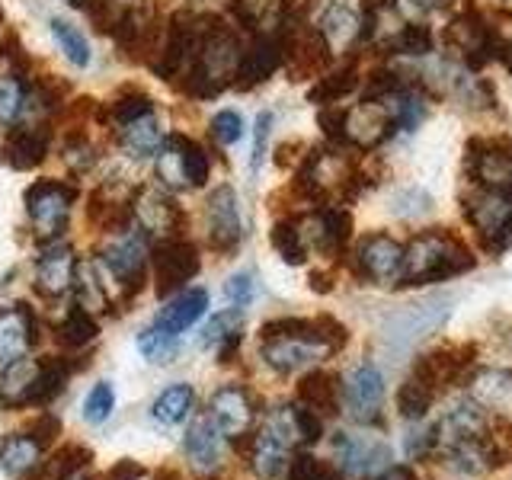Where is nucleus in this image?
I'll list each match as a JSON object with an SVG mask.
<instances>
[{"instance_id": "nucleus-1", "label": "nucleus", "mask_w": 512, "mask_h": 480, "mask_svg": "<svg viewBox=\"0 0 512 480\" xmlns=\"http://www.w3.org/2000/svg\"><path fill=\"white\" fill-rule=\"evenodd\" d=\"M349 330L327 314L320 317H276L260 330V359L276 375H295L324 356L346 349Z\"/></svg>"}, {"instance_id": "nucleus-2", "label": "nucleus", "mask_w": 512, "mask_h": 480, "mask_svg": "<svg viewBox=\"0 0 512 480\" xmlns=\"http://www.w3.org/2000/svg\"><path fill=\"white\" fill-rule=\"evenodd\" d=\"M477 266V256L452 228H429L404 247L400 285H432Z\"/></svg>"}, {"instance_id": "nucleus-3", "label": "nucleus", "mask_w": 512, "mask_h": 480, "mask_svg": "<svg viewBox=\"0 0 512 480\" xmlns=\"http://www.w3.org/2000/svg\"><path fill=\"white\" fill-rule=\"evenodd\" d=\"M26 215L32 231H36L39 240H55L68 231V218H71V208L77 202V189L64 180H36L26 189Z\"/></svg>"}, {"instance_id": "nucleus-4", "label": "nucleus", "mask_w": 512, "mask_h": 480, "mask_svg": "<svg viewBox=\"0 0 512 480\" xmlns=\"http://www.w3.org/2000/svg\"><path fill=\"white\" fill-rule=\"evenodd\" d=\"M461 205H464V218H468V224L480 237V244L493 253H500L512 237V196L509 192H493V189L477 186L461 199Z\"/></svg>"}, {"instance_id": "nucleus-5", "label": "nucleus", "mask_w": 512, "mask_h": 480, "mask_svg": "<svg viewBox=\"0 0 512 480\" xmlns=\"http://www.w3.org/2000/svg\"><path fill=\"white\" fill-rule=\"evenodd\" d=\"M151 266H154V288L160 298L180 295L189 279L199 276L202 256L196 244H189L183 237H167L157 240L151 250Z\"/></svg>"}, {"instance_id": "nucleus-6", "label": "nucleus", "mask_w": 512, "mask_h": 480, "mask_svg": "<svg viewBox=\"0 0 512 480\" xmlns=\"http://www.w3.org/2000/svg\"><path fill=\"white\" fill-rule=\"evenodd\" d=\"M208 416H212V423L221 429L224 439L244 442L256 426L260 407H256L253 394L244 384H221L212 394V400H208Z\"/></svg>"}, {"instance_id": "nucleus-7", "label": "nucleus", "mask_w": 512, "mask_h": 480, "mask_svg": "<svg viewBox=\"0 0 512 480\" xmlns=\"http://www.w3.org/2000/svg\"><path fill=\"white\" fill-rule=\"evenodd\" d=\"M343 404L346 413L359 426H381L384 423V375L372 362H362L359 368H352V375L343 384Z\"/></svg>"}, {"instance_id": "nucleus-8", "label": "nucleus", "mask_w": 512, "mask_h": 480, "mask_svg": "<svg viewBox=\"0 0 512 480\" xmlns=\"http://www.w3.org/2000/svg\"><path fill=\"white\" fill-rule=\"evenodd\" d=\"M464 170L477 186L512 196V151L506 144L471 138L464 148Z\"/></svg>"}, {"instance_id": "nucleus-9", "label": "nucleus", "mask_w": 512, "mask_h": 480, "mask_svg": "<svg viewBox=\"0 0 512 480\" xmlns=\"http://www.w3.org/2000/svg\"><path fill=\"white\" fill-rule=\"evenodd\" d=\"M356 272L375 285H394L404 272V247L391 234L375 231L356 247Z\"/></svg>"}, {"instance_id": "nucleus-10", "label": "nucleus", "mask_w": 512, "mask_h": 480, "mask_svg": "<svg viewBox=\"0 0 512 480\" xmlns=\"http://www.w3.org/2000/svg\"><path fill=\"white\" fill-rule=\"evenodd\" d=\"M295 455H298V448L288 442L272 423L263 420L260 429L250 432L247 464L260 480H279L282 474H288V464H292Z\"/></svg>"}, {"instance_id": "nucleus-11", "label": "nucleus", "mask_w": 512, "mask_h": 480, "mask_svg": "<svg viewBox=\"0 0 512 480\" xmlns=\"http://www.w3.org/2000/svg\"><path fill=\"white\" fill-rule=\"evenodd\" d=\"M186 215L170 196H164L160 189H141L135 196V228L144 237H183Z\"/></svg>"}, {"instance_id": "nucleus-12", "label": "nucleus", "mask_w": 512, "mask_h": 480, "mask_svg": "<svg viewBox=\"0 0 512 480\" xmlns=\"http://www.w3.org/2000/svg\"><path fill=\"white\" fill-rule=\"evenodd\" d=\"M205 215H208V247L221 256H231L240 247V237H244L234 189L218 186L205 202Z\"/></svg>"}, {"instance_id": "nucleus-13", "label": "nucleus", "mask_w": 512, "mask_h": 480, "mask_svg": "<svg viewBox=\"0 0 512 480\" xmlns=\"http://www.w3.org/2000/svg\"><path fill=\"white\" fill-rule=\"evenodd\" d=\"M397 135L388 100H362L359 106L346 109V141L362 151L378 148L381 141Z\"/></svg>"}, {"instance_id": "nucleus-14", "label": "nucleus", "mask_w": 512, "mask_h": 480, "mask_svg": "<svg viewBox=\"0 0 512 480\" xmlns=\"http://www.w3.org/2000/svg\"><path fill=\"white\" fill-rule=\"evenodd\" d=\"M77 256L68 244H48L36 260V292L48 301L64 298L77 285Z\"/></svg>"}, {"instance_id": "nucleus-15", "label": "nucleus", "mask_w": 512, "mask_h": 480, "mask_svg": "<svg viewBox=\"0 0 512 480\" xmlns=\"http://www.w3.org/2000/svg\"><path fill=\"white\" fill-rule=\"evenodd\" d=\"M48 151H52V132L42 125H13L7 128L4 144H0V160L10 170H36L45 164Z\"/></svg>"}, {"instance_id": "nucleus-16", "label": "nucleus", "mask_w": 512, "mask_h": 480, "mask_svg": "<svg viewBox=\"0 0 512 480\" xmlns=\"http://www.w3.org/2000/svg\"><path fill=\"white\" fill-rule=\"evenodd\" d=\"M282 42L276 32H266V36L256 39L250 48H244V55H240V64H237V74H234V87L237 90H253L260 87L263 80H269L282 68Z\"/></svg>"}, {"instance_id": "nucleus-17", "label": "nucleus", "mask_w": 512, "mask_h": 480, "mask_svg": "<svg viewBox=\"0 0 512 480\" xmlns=\"http://www.w3.org/2000/svg\"><path fill=\"white\" fill-rule=\"evenodd\" d=\"M208 311V292L205 288H183L180 295H173L164 308L157 311L151 320V327L157 333L170 336V340H180V333H186L192 324H199Z\"/></svg>"}, {"instance_id": "nucleus-18", "label": "nucleus", "mask_w": 512, "mask_h": 480, "mask_svg": "<svg viewBox=\"0 0 512 480\" xmlns=\"http://www.w3.org/2000/svg\"><path fill=\"white\" fill-rule=\"evenodd\" d=\"M183 452H186V461L202 477L218 474L221 458H224V436H221V429L212 423V416H199V420L186 429Z\"/></svg>"}, {"instance_id": "nucleus-19", "label": "nucleus", "mask_w": 512, "mask_h": 480, "mask_svg": "<svg viewBox=\"0 0 512 480\" xmlns=\"http://www.w3.org/2000/svg\"><path fill=\"white\" fill-rule=\"evenodd\" d=\"M36 343V320L23 304L0 308V368L23 359Z\"/></svg>"}, {"instance_id": "nucleus-20", "label": "nucleus", "mask_w": 512, "mask_h": 480, "mask_svg": "<svg viewBox=\"0 0 512 480\" xmlns=\"http://www.w3.org/2000/svg\"><path fill=\"white\" fill-rule=\"evenodd\" d=\"M468 397L493 416L512 413V372L509 368H477L468 378Z\"/></svg>"}, {"instance_id": "nucleus-21", "label": "nucleus", "mask_w": 512, "mask_h": 480, "mask_svg": "<svg viewBox=\"0 0 512 480\" xmlns=\"http://www.w3.org/2000/svg\"><path fill=\"white\" fill-rule=\"evenodd\" d=\"M317 32L324 36L333 55L356 52L362 45V20L346 4H330L317 20Z\"/></svg>"}, {"instance_id": "nucleus-22", "label": "nucleus", "mask_w": 512, "mask_h": 480, "mask_svg": "<svg viewBox=\"0 0 512 480\" xmlns=\"http://www.w3.org/2000/svg\"><path fill=\"white\" fill-rule=\"evenodd\" d=\"M474 356H477V346H442V349H432L426 356L416 359V368H423L442 391L471 372Z\"/></svg>"}, {"instance_id": "nucleus-23", "label": "nucleus", "mask_w": 512, "mask_h": 480, "mask_svg": "<svg viewBox=\"0 0 512 480\" xmlns=\"http://www.w3.org/2000/svg\"><path fill=\"white\" fill-rule=\"evenodd\" d=\"M39 372H42V362L26 359V356L4 365V375H0V407L4 410L29 407V397L39 381Z\"/></svg>"}, {"instance_id": "nucleus-24", "label": "nucleus", "mask_w": 512, "mask_h": 480, "mask_svg": "<svg viewBox=\"0 0 512 480\" xmlns=\"http://www.w3.org/2000/svg\"><path fill=\"white\" fill-rule=\"evenodd\" d=\"M340 378L333 372H324V368H314L301 381H298V404H304L308 410H314L317 416H333L340 413Z\"/></svg>"}, {"instance_id": "nucleus-25", "label": "nucleus", "mask_w": 512, "mask_h": 480, "mask_svg": "<svg viewBox=\"0 0 512 480\" xmlns=\"http://www.w3.org/2000/svg\"><path fill=\"white\" fill-rule=\"evenodd\" d=\"M45 445L32 436V432H10L0 442V468H4L10 477H26L42 464Z\"/></svg>"}, {"instance_id": "nucleus-26", "label": "nucleus", "mask_w": 512, "mask_h": 480, "mask_svg": "<svg viewBox=\"0 0 512 480\" xmlns=\"http://www.w3.org/2000/svg\"><path fill=\"white\" fill-rule=\"evenodd\" d=\"M240 327H244V320H240V308L221 311L205 324L199 343H202V349H215L218 362L228 365L234 359V352L240 349Z\"/></svg>"}, {"instance_id": "nucleus-27", "label": "nucleus", "mask_w": 512, "mask_h": 480, "mask_svg": "<svg viewBox=\"0 0 512 480\" xmlns=\"http://www.w3.org/2000/svg\"><path fill=\"white\" fill-rule=\"evenodd\" d=\"M436 397H439V384L432 381L423 368L413 365V372L407 375V381L400 384V391H397V410L404 420H423L429 407L436 404Z\"/></svg>"}, {"instance_id": "nucleus-28", "label": "nucleus", "mask_w": 512, "mask_h": 480, "mask_svg": "<svg viewBox=\"0 0 512 480\" xmlns=\"http://www.w3.org/2000/svg\"><path fill=\"white\" fill-rule=\"evenodd\" d=\"M116 135H119V144L122 148L132 154V157H154L160 148H164V132H160V125H157V116L154 112H148V116H141V119H132V122H125L116 128Z\"/></svg>"}, {"instance_id": "nucleus-29", "label": "nucleus", "mask_w": 512, "mask_h": 480, "mask_svg": "<svg viewBox=\"0 0 512 480\" xmlns=\"http://www.w3.org/2000/svg\"><path fill=\"white\" fill-rule=\"evenodd\" d=\"M192 407H196V391L189 384H170L167 391H160L151 404V420L157 426H180L189 420Z\"/></svg>"}, {"instance_id": "nucleus-30", "label": "nucleus", "mask_w": 512, "mask_h": 480, "mask_svg": "<svg viewBox=\"0 0 512 480\" xmlns=\"http://www.w3.org/2000/svg\"><path fill=\"white\" fill-rule=\"evenodd\" d=\"M336 452H340V471L346 474H368L378 461L388 458V448L372 442H352L346 432H336Z\"/></svg>"}, {"instance_id": "nucleus-31", "label": "nucleus", "mask_w": 512, "mask_h": 480, "mask_svg": "<svg viewBox=\"0 0 512 480\" xmlns=\"http://www.w3.org/2000/svg\"><path fill=\"white\" fill-rule=\"evenodd\" d=\"M96 333H100V324H96V314L87 311L84 304H74V308L61 317V324L55 330V340L58 346L64 349H84L87 343L96 340Z\"/></svg>"}, {"instance_id": "nucleus-32", "label": "nucleus", "mask_w": 512, "mask_h": 480, "mask_svg": "<svg viewBox=\"0 0 512 480\" xmlns=\"http://www.w3.org/2000/svg\"><path fill=\"white\" fill-rule=\"evenodd\" d=\"M356 84H359V68H356V61H349L340 71L317 77V84L308 90V100L317 106H333V103H340L346 93L356 90Z\"/></svg>"}, {"instance_id": "nucleus-33", "label": "nucleus", "mask_w": 512, "mask_h": 480, "mask_svg": "<svg viewBox=\"0 0 512 480\" xmlns=\"http://www.w3.org/2000/svg\"><path fill=\"white\" fill-rule=\"evenodd\" d=\"M32 100V84L16 71L0 74V125H16Z\"/></svg>"}, {"instance_id": "nucleus-34", "label": "nucleus", "mask_w": 512, "mask_h": 480, "mask_svg": "<svg viewBox=\"0 0 512 480\" xmlns=\"http://www.w3.org/2000/svg\"><path fill=\"white\" fill-rule=\"evenodd\" d=\"M77 365H71L68 359H45L42 362V372H39V381L36 388H32V397H29V407H45L52 404V400L64 391V384H68L71 372Z\"/></svg>"}, {"instance_id": "nucleus-35", "label": "nucleus", "mask_w": 512, "mask_h": 480, "mask_svg": "<svg viewBox=\"0 0 512 480\" xmlns=\"http://www.w3.org/2000/svg\"><path fill=\"white\" fill-rule=\"evenodd\" d=\"M157 180L164 183L167 189L180 192V189H192L189 186V176H186V160H183V151H180V141H176V135H170L164 141V148L157 151Z\"/></svg>"}, {"instance_id": "nucleus-36", "label": "nucleus", "mask_w": 512, "mask_h": 480, "mask_svg": "<svg viewBox=\"0 0 512 480\" xmlns=\"http://www.w3.org/2000/svg\"><path fill=\"white\" fill-rule=\"evenodd\" d=\"M148 112H154L151 96L144 93V90L128 87V90H122L119 96H112L109 106L100 112V116H103V119H112L116 125H125V122H132V119L148 116Z\"/></svg>"}, {"instance_id": "nucleus-37", "label": "nucleus", "mask_w": 512, "mask_h": 480, "mask_svg": "<svg viewBox=\"0 0 512 480\" xmlns=\"http://www.w3.org/2000/svg\"><path fill=\"white\" fill-rule=\"evenodd\" d=\"M48 32L55 36L64 58H68L71 64H77V68H87V64H90V45L84 39V32H80L77 26H71L68 20H61V16H52V20H48Z\"/></svg>"}, {"instance_id": "nucleus-38", "label": "nucleus", "mask_w": 512, "mask_h": 480, "mask_svg": "<svg viewBox=\"0 0 512 480\" xmlns=\"http://www.w3.org/2000/svg\"><path fill=\"white\" fill-rule=\"evenodd\" d=\"M144 4H148V0H90L87 13H90L96 32H106V36H112L125 16L135 13Z\"/></svg>"}, {"instance_id": "nucleus-39", "label": "nucleus", "mask_w": 512, "mask_h": 480, "mask_svg": "<svg viewBox=\"0 0 512 480\" xmlns=\"http://www.w3.org/2000/svg\"><path fill=\"white\" fill-rule=\"evenodd\" d=\"M272 247L282 256L288 266H301L304 256H308V244H304L298 218H282L276 228H272Z\"/></svg>"}, {"instance_id": "nucleus-40", "label": "nucleus", "mask_w": 512, "mask_h": 480, "mask_svg": "<svg viewBox=\"0 0 512 480\" xmlns=\"http://www.w3.org/2000/svg\"><path fill=\"white\" fill-rule=\"evenodd\" d=\"M432 45H436V36H432V29L423 26V23H404L400 32L391 39L388 52H397V55H429Z\"/></svg>"}, {"instance_id": "nucleus-41", "label": "nucleus", "mask_w": 512, "mask_h": 480, "mask_svg": "<svg viewBox=\"0 0 512 480\" xmlns=\"http://www.w3.org/2000/svg\"><path fill=\"white\" fill-rule=\"evenodd\" d=\"M340 464H330L324 458H314L308 452H298L288 464V480H340Z\"/></svg>"}, {"instance_id": "nucleus-42", "label": "nucleus", "mask_w": 512, "mask_h": 480, "mask_svg": "<svg viewBox=\"0 0 512 480\" xmlns=\"http://www.w3.org/2000/svg\"><path fill=\"white\" fill-rule=\"evenodd\" d=\"M176 141H180V151H183V160H186V176H189V186L199 189L208 183V170H212V164H208V154L199 141H192L186 135H176Z\"/></svg>"}, {"instance_id": "nucleus-43", "label": "nucleus", "mask_w": 512, "mask_h": 480, "mask_svg": "<svg viewBox=\"0 0 512 480\" xmlns=\"http://www.w3.org/2000/svg\"><path fill=\"white\" fill-rule=\"evenodd\" d=\"M112 407H116V391H112V384L109 381L93 384V391L84 400V420L93 423V426H100L112 416Z\"/></svg>"}, {"instance_id": "nucleus-44", "label": "nucleus", "mask_w": 512, "mask_h": 480, "mask_svg": "<svg viewBox=\"0 0 512 480\" xmlns=\"http://www.w3.org/2000/svg\"><path fill=\"white\" fill-rule=\"evenodd\" d=\"M138 349H141V356L151 359V362H170L176 356V340H170V336H164V333H157L148 324L138 333Z\"/></svg>"}, {"instance_id": "nucleus-45", "label": "nucleus", "mask_w": 512, "mask_h": 480, "mask_svg": "<svg viewBox=\"0 0 512 480\" xmlns=\"http://www.w3.org/2000/svg\"><path fill=\"white\" fill-rule=\"evenodd\" d=\"M212 138L218 141V144H237L240 138H244V119L237 116L234 109H221V112H215V119H212Z\"/></svg>"}, {"instance_id": "nucleus-46", "label": "nucleus", "mask_w": 512, "mask_h": 480, "mask_svg": "<svg viewBox=\"0 0 512 480\" xmlns=\"http://www.w3.org/2000/svg\"><path fill=\"white\" fill-rule=\"evenodd\" d=\"M407 455L416 461H429L439 455V423L436 426H423L416 429L413 436L407 439Z\"/></svg>"}, {"instance_id": "nucleus-47", "label": "nucleus", "mask_w": 512, "mask_h": 480, "mask_svg": "<svg viewBox=\"0 0 512 480\" xmlns=\"http://www.w3.org/2000/svg\"><path fill=\"white\" fill-rule=\"evenodd\" d=\"M224 298L231 301V308H247L253 301V276L250 272H237V276L228 279L224 285Z\"/></svg>"}, {"instance_id": "nucleus-48", "label": "nucleus", "mask_w": 512, "mask_h": 480, "mask_svg": "<svg viewBox=\"0 0 512 480\" xmlns=\"http://www.w3.org/2000/svg\"><path fill=\"white\" fill-rule=\"evenodd\" d=\"M269 125H272V112H260V116H256V141H253V157H250V167H253V170H260V164H263Z\"/></svg>"}, {"instance_id": "nucleus-49", "label": "nucleus", "mask_w": 512, "mask_h": 480, "mask_svg": "<svg viewBox=\"0 0 512 480\" xmlns=\"http://www.w3.org/2000/svg\"><path fill=\"white\" fill-rule=\"evenodd\" d=\"M103 480H151V474H148V468H141L138 461L125 458V461L116 464V468H109L103 474Z\"/></svg>"}, {"instance_id": "nucleus-50", "label": "nucleus", "mask_w": 512, "mask_h": 480, "mask_svg": "<svg viewBox=\"0 0 512 480\" xmlns=\"http://www.w3.org/2000/svg\"><path fill=\"white\" fill-rule=\"evenodd\" d=\"M29 432L36 436L45 448L52 445L55 439H58V432H61V423H58V416H52V413H45V416H39L36 423L29 426Z\"/></svg>"}, {"instance_id": "nucleus-51", "label": "nucleus", "mask_w": 512, "mask_h": 480, "mask_svg": "<svg viewBox=\"0 0 512 480\" xmlns=\"http://www.w3.org/2000/svg\"><path fill=\"white\" fill-rule=\"evenodd\" d=\"M378 480H420V477H416V471L407 468V464H388V468L378 474Z\"/></svg>"}, {"instance_id": "nucleus-52", "label": "nucleus", "mask_w": 512, "mask_h": 480, "mask_svg": "<svg viewBox=\"0 0 512 480\" xmlns=\"http://www.w3.org/2000/svg\"><path fill=\"white\" fill-rule=\"evenodd\" d=\"M311 288L314 292H330V279H327V272H311Z\"/></svg>"}, {"instance_id": "nucleus-53", "label": "nucleus", "mask_w": 512, "mask_h": 480, "mask_svg": "<svg viewBox=\"0 0 512 480\" xmlns=\"http://www.w3.org/2000/svg\"><path fill=\"white\" fill-rule=\"evenodd\" d=\"M503 61L509 64V71H512V42L506 45V55H503Z\"/></svg>"}, {"instance_id": "nucleus-54", "label": "nucleus", "mask_w": 512, "mask_h": 480, "mask_svg": "<svg viewBox=\"0 0 512 480\" xmlns=\"http://www.w3.org/2000/svg\"><path fill=\"white\" fill-rule=\"evenodd\" d=\"M74 7H90V0H71Z\"/></svg>"}, {"instance_id": "nucleus-55", "label": "nucleus", "mask_w": 512, "mask_h": 480, "mask_svg": "<svg viewBox=\"0 0 512 480\" xmlns=\"http://www.w3.org/2000/svg\"><path fill=\"white\" fill-rule=\"evenodd\" d=\"M0 26H4V4H0Z\"/></svg>"}, {"instance_id": "nucleus-56", "label": "nucleus", "mask_w": 512, "mask_h": 480, "mask_svg": "<svg viewBox=\"0 0 512 480\" xmlns=\"http://www.w3.org/2000/svg\"><path fill=\"white\" fill-rule=\"evenodd\" d=\"M71 480H87V477H84V474H74Z\"/></svg>"}]
</instances>
